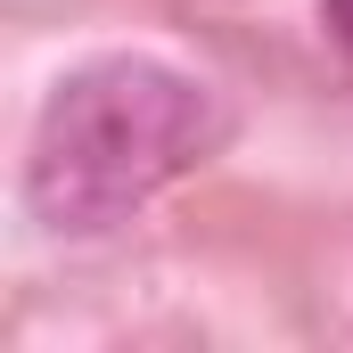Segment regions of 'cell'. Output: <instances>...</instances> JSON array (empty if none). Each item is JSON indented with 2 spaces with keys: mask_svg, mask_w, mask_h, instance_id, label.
Returning a JSON list of instances; mask_svg holds the SVG:
<instances>
[{
  "mask_svg": "<svg viewBox=\"0 0 353 353\" xmlns=\"http://www.w3.org/2000/svg\"><path fill=\"white\" fill-rule=\"evenodd\" d=\"M230 140V107L165 58H99L41 99L25 205L58 239H99Z\"/></svg>",
  "mask_w": 353,
  "mask_h": 353,
  "instance_id": "obj_1",
  "label": "cell"
},
{
  "mask_svg": "<svg viewBox=\"0 0 353 353\" xmlns=\"http://www.w3.org/2000/svg\"><path fill=\"white\" fill-rule=\"evenodd\" d=\"M321 17H329V33H337V50L353 58V0H321Z\"/></svg>",
  "mask_w": 353,
  "mask_h": 353,
  "instance_id": "obj_2",
  "label": "cell"
}]
</instances>
